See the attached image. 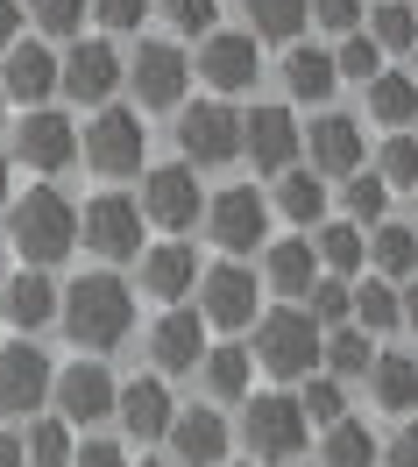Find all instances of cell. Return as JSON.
Returning <instances> with one entry per match:
<instances>
[{"label": "cell", "mask_w": 418, "mask_h": 467, "mask_svg": "<svg viewBox=\"0 0 418 467\" xmlns=\"http://www.w3.org/2000/svg\"><path fill=\"white\" fill-rule=\"evenodd\" d=\"M57 319L86 354H107V348H120V340L135 333V297H128L120 276H78V284L64 291Z\"/></svg>", "instance_id": "1"}, {"label": "cell", "mask_w": 418, "mask_h": 467, "mask_svg": "<svg viewBox=\"0 0 418 467\" xmlns=\"http://www.w3.org/2000/svg\"><path fill=\"white\" fill-rule=\"evenodd\" d=\"M0 71H7L0 92L22 99V107H43V99L57 92V57H50L43 43H7V64H0Z\"/></svg>", "instance_id": "21"}, {"label": "cell", "mask_w": 418, "mask_h": 467, "mask_svg": "<svg viewBox=\"0 0 418 467\" xmlns=\"http://www.w3.org/2000/svg\"><path fill=\"white\" fill-rule=\"evenodd\" d=\"M0 312L22 326V333H43V326L57 319V284H50L43 269H29V276H7V297H0Z\"/></svg>", "instance_id": "24"}, {"label": "cell", "mask_w": 418, "mask_h": 467, "mask_svg": "<svg viewBox=\"0 0 418 467\" xmlns=\"http://www.w3.org/2000/svg\"><path fill=\"white\" fill-rule=\"evenodd\" d=\"M15 29H22V7H15V0H0V50L15 43Z\"/></svg>", "instance_id": "50"}, {"label": "cell", "mask_w": 418, "mask_h": 467, "mask_svg": "<svg viewBox=\"0 0 418 467\" xmlns=\"http://www.w3.org/2000/svg\"><path fill=\"white\" fill-rule=\"evenodd\" d=\"M0 205H7V156H0Z\"/></svg>", "instance_id": "53"}, {"label": "cell", "mask_w": 418, "mask_h": 467, "mask_svg": "<svg viewBox=\"0 0 418 467\" xmlns=\"http://www.w3.org/2000/svg\"><path fill=\"white\" fill-rule=\"evenodd\" d=\"M390 467H418V425H404V432L390 439V453H383Z\"/></svg>", "instance_id": "49"}, {"label": "cell", "mask_w": 418, "mask_h": 467, "mask_svg": "<svg viewBox=\"0 0 418 467\" xmlns=\"http://www.w3.org/2000/svg\"><path fill=\"white\" fill-rule=\"evenodd\" d=\"M397 319H404V326H418V276L404 284V291H397Z\"/></svg>", "instance_id": "51"}, {"label": "cell", "mask_w": 418, "mask_h": 467, "mask_svg": "<svg viewBox=\"0 0 418 467\" xmlns=\"http://www.w3.org/2000/svg\"><path fill=\"white\" fill-rule=\"evenodd\" d=\"M241 149L256 156V171H291V156H298V120L284 114V107H256V114H241Z\"/></svg>", "instance_id": "15"}, {"label": "cell", "mask_w": 418, "mask_h": 467, "mask_svg": "<svg viewBox=\"0 0 418 467\" xmlns=\"http://www.w3.org/2000/svg\"><path fill=\"white\" fill-rule=\"evenodd\" d=\"M50 361L29 348V340H15V348H0V410L7 418H29V410L50 404Z\"/></svg>", "instance_id": "10"}, {"label": "cell", "mask_w": 418, "mask_h": 467, "mask_svg": "<svg viewBox=\"0 0 418 467\" xmlns=\"http://www.w3.org/2000/svg\"><path fill=\"white\" fill-rule=\"evenodd\" d=\"M284 86H291V99L319 107V99H333L340 71H333V57H327V50H291V57H284Z\"/></svg>", "instance_id": "29"}, {"label": "cell", "mask_w": 418, "mask_h": 467, "mask_svg": "<svg viewBox=\"0 0 418 467\" xmlns=\"http://www.w3.org/2000/svg\"><path fill=\"white\" fill-rule=\"evenodd\" d=\"M92 15H99L107 29H142V15H150V0H92Z\"/></svg>", "instance_id": "47"}, {"label": "cell", "mask_w": 418, "mask_h": 467, "mask_svg": "<svg viewBox=\"0 0 418 467\" xmlns=\"http://www.w3.org/2000/svg\"><path fill=\"white\" fill-rule=\"evenodd\" d=\"M120 78L135 86V99H142V107H178V99H184V78H192V64H184L171 43H142V50H135V64H128Z\"/></svg>", "instance_id": "11"}, {"label": "cell", "mask_w": 418, "mask_h": 467, "mask_svg": "<svg viewBox=\"0 0 418 467\" xmlns=\"http://www.w3.org/2000/svg\"><path fill=\"white\" fill-rule=\"evenodd\" d=\"M369 263H376V276H383V284L418 276V234H412V227H376V234H369Z\"/></svg>", "instance_id": "31"}, {"label": "cell", "mask_w": 418, "mask_h": 467, "mask_svg": "<svg viewBox=\"0 0 418 467\" xmlns=\"http://www.w3.org/2000/svg\"><path fill=\"white\" fill-rule=\"evenodd\" d=\"M142 149H150V128H142V114L99 107V120L86 128V163H92L99 177H135V171H142Z\"/></svg>", "instance_id": "5"}, {"label": "cell", "mask_w": 418, "mask_h": 467, "mask_svg": "<svg viewBox=\"0 0 418 467\" xmlns=\"http://www.w3.org/2000/svg\"><path fill=\"white\" fill-rule=\"evenodd\" d=\"M0 107H7V92H0Z\"/></svg>", "instance_id": "55"}, {"label": "cell", "mask_w": 418, "mask_h": 467, "mask_svg": "<svg viewBox=\"0 0 418 467\" xmlns=\"http://www.w3.org/2000/svg\"><path fill=\"white\" fill-rule=\"evenodd\" d=\"M78 241H86L92 255H107V263H128L135 248H142V205L107 192V199L86 205V220H78Z\"/></svg>", "instance_id": "6"}, {"label": "cell", "mask_w": 418, "mask_h": 467, "mask_svg": "<svg viewBox=\"0 0 418 467\" xmlns=\"http://www.w3.org/2000/svg\"><path fill=\"white\" fill-rule=\"evenodd\" d=\"M263 276H269V291H277V297H305V291H312V276H319L312 241H277L269 263H263Z\"/></svg>", "instance_id": "27"}, {"label": "cell", "mask_w": 418, "mask_h": 467, "mask_svg": "<svg viewBox=\"0 0 418 467\" xmlns=\"http://www.w3.org/2000/svg\"><path fill=\"white\" fill-rule=\"evenodd\" d=\"M348 319H355L361 333H390V326H397V284H383V276L348 284Z\"/></svg>", "instance_id": "32"}, {"label": "cell", "mask_w": 418, "mask_h": 467, "mask_svg": "<svg viewBox=\"0 0 418 467\" xmlns=\"http://www.w3.org/2000/svg\"><path fill=\"white\" fill-rule=\"evenodd\" d=\"M206 220H213V241H220L227 255H248V248L263 241V227H269L263 199H256L248 184H235V192H220V199H213V213H206Z\"/></svg>", "instance_id": "17"}, {"label": "cell", "mask_w": 418, "mask_h": 467, "mask_svg": "<svg viewBox=\"0 0 418 467\" xmlns=\"http://www.w3.org/2000/svg\"><path fill=\"white\" fill-rule=\"evenodd\" d=\"M192 284H199V255L184 241H163L142 255V291L150 297H192Z\"/></svg>", "instance_id": "23"}, {"label": "cell", "mask_w": 418, "mask_h": 467, "mask_svg": "<svg viewBox=\"0 0 418 467\" xmlns=\"http://www.w3.org/2000/svg\"><path fill=\"white\" fill-rule=\"evenodd\" d=\"M15 156H22V163H36V171H64V163L78 156V128H71L64 114H43V107H36L29 128L15 135Z\"/></svg>", "instance_id": "22"}, {"label": "cell", "mask_w": 418, "mask_h": 467, "mask_svg": "<svg viewBox=\"0 0 418 467\" xmlns=\"http://www.w3.org/2000/svg\"><path fill=\"white\" fill-rule=\"evenodd\" d=\"M0 467H22V432H0Z\"/></svg>", "instance_id": "52"}, {"label": "cell", "mask_w": 418, "mask_h": 467, "mask_svg": "<svg viewBox=\"0 0 418 467\" xmlns=\"http://www.w3.org/2000/svg\"><path fill=\"white\" fill-rule=\"evenodd\" d=\"M22 461H36V467H71V425H64V418H36L29 439H22Z\"/></svg>", "instance_id": "36"}, {"label": "cell", "mask_w": 418, "mask_h": 467, "mask_svg": "<svg viewBox=\"0 0 418 467\" xmlns=\"http://www.w3.org/2000/svg\"><path fill=\"white\" fill-rule=\"evenodd\" d=\"M369 114L383 120V128H412V120H418V78H404V71H376V78H369Z\"/></svg>", "instance_id": "30"}, {"label": "cell", "mask_w": 418, "mask_h": 467, "mask_svg": "<svg viewBox=\"0 0 418 467\" xmlns=\"http://www.w3.org/2000/svg\"><path fill=\"white\" fill-rule=\"evenodd\" d=\"M312 255H319V269H327V276H355V269L369 263V241H361L355 220H333V227L312 234Z\"/></svg>", "instance_id": "28"}, {"label": "cell", "mask_w": 418, "mask_h": 467, "mask_svg": "<svg viewBox=\"0 0 418 467\" xmlns=\"http://www.w3.org/2000/svg\"><path fill=\"white\" fill-rule=\"evenodd\" d=\"M327 467H369L376 461V439H369V425H355V418H340V425H327V453H319Z\"/></svg>", "instance_id": "37"}, {"label": "cell", "mask_w": 418, "mask_h": 467, "mask_svg": "<svg viewBox=\"0 0 418 467\" xmlns=\"http://www.w3.org/2000/svg\"><path fill=\"white\" fill-rule=\"evenodd\" d=\"M192 291H199V319L206 326H227V333H235V326H256V276H248L241 263L206 269Z\"/></svg>", "instance_id": "9"}, {"label": "cell", "mask_w": 418, "mask_h": 467, "mask_svg": "<svg viewBox=\"0 0 418 467\" xmlns=\"http://www.w3.org/2000/svg\"><path fill=\"white\" fill-rule=\"evenodd\" d=\"M312 326H348V276H312V291L298 305Z\"/></svg>", "instance_id": "39"}, {"label": "cell", "mask_w": 418, "mask_h": 467, "mask_svg": "<svg viewBox=\"0 0 418 467\" xmlns=\"http://www.w3.org/2000/svg\"><path fill=\"white\" fill-rule=\"evenodd\" d=\"M7 241L29 255V269L64 263V255L78 248V205L64 199V192H50V184H36L29 199L15 205V227H7Z\"/></svg>", "instance_id": "2"}, {"label": "cell", "mask_w": 418, "mask_h": 467, "mask_svg": "<svg viewBox=\"0 0 418 467\" xmlns=\"http://www.w3.org/2000/svg\"><path fill=\"white\" fill-rule=\"evenodd\" d=\"M150 354L163 376H192L199 368V354H206V319L199 312H163L150 333Z\"/></svg>", "instance_id": "19"}, {"label": "cell", "mask_w": 418, "mask_h": 467, "mask_svg": "<svg viewBox=\"0 0 418 467\" xmlns=\"http://www.w3.org/2000/svg\"><path fill=\"white\" fill-rule=\"evenodd\" d=\"M178 142H184V163L220 171V163H235V156H241V114H235V107H220V99H206V107L184 114Z\"/></svg>", "instance_id": "8"}, {"label": "cell", "mask_w": 418, "mask_h": 467, "mask_svg": "<svg viewBox=\"0 0 418 467\" xmlns=\"http://www.w3.org/2000/svg\"><path fill=\"white\" fill-rule=\"evenodd\" d=\"M333 71H340V78H361V86H369V78H376V71H383V50H376V43H369V36H348V43H340V57H333Z\"/></svg>", "instance_id": "42"}, {"label": "cell", "mask_w": 418, "mask_h": 467, "mask_svg": "<svg viewBox=\"0 0 418 467\" xmlns=\"http://www.w3.org/2000/svg\"><path fill=\"white\" fill-rule=\"evenodd\" d=\"M248 361H263L277 382H305L319 368V326L305 319L298 305H284V312L256 319V354H248Z\"/></svg>", "instance_id": "3"}, {"label": "cell", "mask_w": 418, "mask_h": 467, "mask_svg": "<svg viewBox=\"0 0 418 467\" xmlns=\"http://www.w3.org/2000/svg\"><path fill=\"white\" fill-rule=\"evenodd\" d=\"M305 410H298V397H256L248 404V418H241V439H248V453L256 461H269V467H284V461H298L305 453Z\"/></svg>", "instance_id": "4"}, {"label": "cell", "mask_w": 418, "mask_h": 467, "mask_svg": "<svg viewBox=\"0 0 418 467\" xmlns=\"http://www.w3.org/2000/svg\"><path fill=\"white\" fill-rule=\"evenodd\" d=\"M114 418H120V432L128 439H163L171 432V418H178V404H171V389L156 376H135V382H120L114 389Z\"/></svg>", "instance_id": "12"}, {"label": "cell", "mask_w": 418, "mask_h": 467, "mask_svg": "<svg viewBox=\"0 0 418 467\" xmlns=\"http://www.w3.org/2000/svg\"><path fill=\"white\" fill-rule=\"evenodd\" d=\"M192 376L206 382V397H220V404H241V397H248V376H256V361H248L241 348H206Z\"/></svg>", "instance_id": "25"}, {"label": "cell", "mask_w": 418, "mask_h": 467, "mask_svg": "<svg viewBox=\"0 0 418 467\" xmlns=\"http://www.w3.org/2000/svg\"><path fill=\"white\" fill-rule=\"evenodd\" d=\"M369 389H376V410H418V361L412 354H376Z\"/></svg>", "instance_id": "26"}, {"label": "cell", "mask_w": 418, "mask_h": 467, "mask_svg": "<svg viewBox=\"0 0 418 467\" xmlns=\"http://www.w3.org/2000/svg\"><path fill=\"white\" fill-rule=\"evenodd\" d=\"M305 0H248V36L256 43H298Z\"/></svg>", "instance_id": "34"}, {"label": "cell", "mask_w": 418, "mask_h": 467, "mask_svg": "<svg viewBox=\"0 0 418 467\" xmlns=\"http://www.w3.org/2000/svg\"><path fill=\"white\" fill-rule=\"evenodd\" d=\"M376 177H383V184H418V135H397V142L383 149Z\"/></svg>", "instance_id": "44"}, {"label": "cell", "mask_w": 418, "mask_h": 467, "mask_svg": "<svg viewBox=\"0 0 418 467\" xmlns=\"http://www.w3.org/2000/svg\"><path fill=\"white\" fill-rule=\"evenodd\" d=\"M298 410H305V425H340V418H348V397H340V382H333V376H305Z\"/></svg>", "instance_id": "40"}, {"label": "cell", "mask_w": 418, "mask_h": 467, "mask_svg": "<svg viewBox=\"0 0 418 467\" xmlns=\"http://www.w3.org/2000/svg\"><path fill=\"white\" fill-rule=\"evenodd\" d=\"M142 220H156V227H171V234H184L192 220H199V184H192V171H150L142 177Z\"/></svg>", "instance_id": "14"}, {"label": "cell", "mask_w": 418, "mask_h": 467, "mask_svg": "<svg viewBox=\"0 0 418 467\" xmlns=\"http://www.w3.org/2000/svg\"><path fill=\"white\" fill-rule=\"evenodd\" d=\"M383 199H390L383 177H376V171L361 177V171H355V184H348V213H355V220H383Z\"/></svg>", "instance_id": "45"}, {"label": "cell", "mask_w": 418, "mask_h": 467, "mask_svg": "<svg viewBox=\"0 0 418 467\" xmlns=\"http://www.w3.org/2000/svg\"><path fill=\"white\" fill-rule=\"evenodd\" d=\"M256 36H206V50H199V78L213 92H248L256 86Z\"/></svg>", "instance_id": "20"}, {"label": "cell", "mask_w": 418, "mask_h": 467, "mask_svg": "<svg viewBox=\"0 0 418 467\" xmlns=\"http://www.w3.org/2000/svg\"><path fill=\"white\" fill-rule=\"evenodd\" d=\"M305 22H319L333 36H355L361 29V0H305Z\"/></svg>", "instance_id": "43"}, {"label": "cell", "mask_w": 418, "mask_h": 467, "mask_svg": "<svg viewBox=\"0 0 418 467\" xmlns=\"http://www.w3.org/2000/svg\"><path fill=\"white\" fill-rule=\"evenodd\" d=\"M171 446H178V467H227V425H220V410H178L171 418Z\"/></svg>", "instance_id": "18"}, {"label": "cell", "mask_w": 418, "mask_h": 467, "mask_svg": "<svg viewBox=\"0 0 418 467\" xmlns=\"http://www.w3.org/2000/svg\"><path fill=\"white\" fill-rule=\"evenodd\" d=\"M71 467H128L114 439H86V446H71Z\"/></svg>", "instance_id": "48"}, {"label": "cell", "mask_w": 418, "mask_h": 467, "mask_svg": "<svg viewBox=\"0 0 418 467\" xmlns=\"http://www.w3.org/2000/svg\"><path fill=\"white\" fill-rule=\"evenodd\" d=\"M0 284H7V241H0Z\"/></svg>", "instance_id": "54"}, {"label": "cell", "mask_w": 418, "mask_h": 467, "mask_svg": "<svg viewBox=\"0 0 418 467\" xmlns=\"http://www.w3.org/2000/svg\"><path fill=\"white\" fill-rule=\"evenodd\" d=\"M57 86L71 92L78 107H107L114 86H120V57L107 50V43H78V50L57 64Z\"/></svg>", "instance_id": "13"}, {"label": "cell", "mask_w": 418, "mask_h": 467, "mask_svg": "<svg viewBox=\"0 0 418 467\" xmlns=\"http://www.w3.org/2000/svg\"><path fill=\"white\" fill-rule=\"evenodd\" d=\"M163 15H171L178 36H206L213 29V0H163Z\"/></svg>", "instance_id": "46"}, {"label": "cell", "mask_w": 418, "mask_h": 467, "mask_svg": "<svg viewBox=\"0 0 418 467\" xmlns=\"http://www.w3.org/2000/svg\"><path fill=\"white\" fill-rule=\"evenodd\" d=\"M277 205L298 220V227H319V213H327V184L312 171H284V192H277Z\"/></svg>", "instance_id": "35"}, {"label": "cell", "mask_w": 418, "mask_h": 467, "mask_svg": "<svg viewBox=\"0 0 418 467\" xmlns=\"http://www.w3.org/2000/svg\"><path fill=\"white\" fill-rule=\"evenodd\" d=\"M319 361L333 368V382H355V376H369L376 348H369V333H361V326H333V340H319Z\"/></svg>", "instance_id": "33"}, {"label": "cell", "mask_w": 418, "mask_h": 467, "mask_svg": "<svg viewBox=\"0 0 418 467\" xmlns=\"http://www.w3.org/2000/svg\"><path fill=\"white\" fill-rule=\"evenodd\" d=\"M298 142H312V171L319 177H355L361 171V128L348 114H319L312 128H298Z\"/></svg>", "instance_id": "16"}, {"label": "cell", "mask_w": 418, "mask_h": 467, "mask_svg": "<svg viewBox=\"0 0 418 467\" xmlns=\"http://www.w3.org/2000/svg\"><path fill=\"white\" fill-rule=\"evenodd\" d=\"M369 43L376 50H412L418 43V22L404 0H383V7H369Z\"/></svg>", "instance_id": "38"}, {"label": "cell", "mask_w": 418, "mask_h": 467, "mask_svg": "<svg viewBox=\"0 0 418 467\" xmlns=\"http://www.w3.org/2000/svg\"><path fill=\"white\" fill-rule=\"evenodd\" d=\"M114 389L120 382L99 361H78V368L50 376V404H57L64 425H99V418H114Z\"/></svg>", "instance_id": "7"}, {"label": "cell", "mask_w": 418, "mask_h": 467, "mask_svg": "<svg viewBox=\"0 0 418 467\" xmlns=\"http://www.w3.org/2000/svg\"><path fill=\"white\" fill-rule=\"evenodd\" d=\"M29 15H36L43 36H78L86 29V0H29Z\"/></svg>", "instance_id": "41"}]
</instances>
